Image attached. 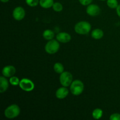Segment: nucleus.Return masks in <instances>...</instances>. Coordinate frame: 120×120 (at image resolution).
I'll return each mask as SVG.
<instances>
[{
    "mask_svg": "<svg viewBox=\"0 0 120 120\" xmlns=\"http://www.w3.org/2000/svg\"><path fill=\"white\" fill-rule=\"evenodd\" d=\"M103 110L100 109H96L93 111L92 116L94 119L99 120L103 116Z\"/></svg>",
    "mask_w": 120,
    "mask_h": 120,
    "instance_id": "nucleus-16",
    "label": "nucleus"
},
{
    "mask_svg": "<svg viewBox=\"0 0 120 120\" xmlns=\"http://www.w3.org/2000/svg\"><path fill=\"white\" fill-rule=\"evenodd\" d=\"M73 81V76L69 71H63L60 76V84L64 87H69Z\"/></svg>",
    "mask_w": 120,
    "mask_h": 120,
    "instance_id": "nucleus-5",
    "label": "nucleus"
},
{
    "mask_svg": "<svg viewBox=\"0 0 120 120\" xmlns=\"http://www.w3.org/2000/svg\"><path fill=\"white\" fill-rule=\"evenodd\" d=\"M93 0H79V2L83 5H89L92 2Z\"/></svg>",
    "mask_w": 120,
    "mask_h": 120,
    "instance_id": "nucleus-23",
    "label": "nucleus"
},
{
    "mask_svg": "<svg viewBox=\"0 0 120 120\" xmlns=\"http://www.w3.org/2000/svg\"><path fill=\"white\" fill-rule=\"evenodd\" d=\"M1 1H2V2H4V3H5V2H7L9 1V0H1Z\"/></svg>",
    "mask_w": 120,
    "mask_h": 120,
    "instance_id": "nucleus-25",
    "label": "nucleus"
},
{
    "mask_svg": "<svg viewBox=\"0 0 120 120\" xmlns=\"http://www.w3.org/2000/svg\"><path fill=\"white\" fill-rule=\"evenodd\" d=\"M101 1H105V0H101Z\"/></svg>",
    "mask_w": 120,
    "mask_h": 120,
    "instance_id": "nucleus-26",
    "label": "nucleus"
},
{
    "mask_svg": "<svg viewBox=\"0 0 120 120\" xmlns=\"http://www.w3.org/2000/svg\"><path fill=\"white\" fill-rule=\"evenodd\" d=\"M39 4L42 8L47 9L53 7L54 2L53 0H40Z\"/></svg>",
    "mask_w": 120,
    "mask_h": 120,
    "instance_id": "nucleus-14",
    "label": "nucleus"
},
{
    "mask_svg": "<svg viewBox=\"0 0 120 120\" xmlns=\"http://www.w3.org/2000/svg\"><path fill=\"white\" fill-rule=\"evenodd\" d=\"M27 5L32 7H36L38 5L39 0H25Z\"/></svg>",
    "mask_w": 120,
    "mask_h": 120,
    "instance_id": "nucleus-21",
    "label": "nucleus"
},
{
    "mask_svg": "<svg viewBox=\"0 0 120 120\" xmlns=\"http://www.w3.org/2000/svg\"><path fill=\"white\" fill-rule=\"evenodd\" d=\"M91 25L86 21H80L76 24L75 30L76 33L80 35H86L91 30Z\"/></svg>",
    "mask_w": 120,
    "mask_h": 120,
    "instance_id": "nucleus-1",
    "label": "nucleus"
},
{
    "mask_svg": "<svg viewBox=\"0 0 120 120\" xmlns=\"http://www.w3.org/2000/svg\"><path fill=\"white\" fill-rule=\"evenodd\" d=\"M13 17L17 21H21L24 18L25 16V9L21 7H17L14 9L12 13Z\"/></svg>",
    "mask_w": 120,
    "mask_h": 120,
    "instance_id": "nucleus-7",
    "label": "nucleus"
},
{
    "mask_svg": "<svg viewBox=\"0 0 120 120\" xmlns=\"http://www.w3.org/2000/svg\"><path fill=\"white\" fill-rule=\"evenodd\" d=\"M19 85L22 90H23V91H28V92L31 91L32 90H34L35 87V85L32 81L26 78L22 79L20 81Z\"/></svg>",
    "mask_w": 120,
    "mask_h": 120,
    "instance_id": "nucleus-6",
    "label": "nucleus"
},
{
    "mask_svg": "<svg viewBox=\"0 0 120 120\" xmlns=\"http://www.w3.org/2000/svg\"><path fill=\"white\" fill-rule=\"evenodd\" d=\"M86 12L88 15L90 16H94L99 15L101 12V9L98 5L96 4L89 5L86 9Z\"/></svg>",
    "mask_w": 120,
    "mask_h": 120,
    "instance_id": "nucleus-8",
    "label": "nucleus"
},
{
    "mask_svg": "<svg viewBox=\"0 0 120 120\" xmlns=\"http://www.w3.org/2000/svg\"><path fill=\"white\" fill-rule=\"evenodd\" d=\"M107 4L108 7H110V8H112V9L117 8V7L118 5L117 0H107Z\"/></svg>",
    "mask_w": 120,
    "mask_h": 120,
    "instance_id": "nucleus-18",
    "label": "nucleus"
},
{
    "mask_svg": "<svg viewBox=\"0 0 120 120\" xmlns=\"http://www.w3.org/2000/svg\"><path fill=\"white\" fill-rule=\"evenodd\" d=\"M16 72V69L13 66H7L2 69V75L5 77H11Z\"/></svg>",
    "mask_w": 120,
    "mask_h": 120,
    "instance_id": "nucleus-9",
    "label": "nucleus"
},
{
    "mask_svg": "<svg viewBox=\"0 0 120 120\" xmlns=\"http://www.w3.org/2000/svg\"><path fill=\"white\" fill-rule=\"evenodd\" d=\"M20 114V109L16 104H12L5 110V116L7 118L12 119L18 117Z\"/></svg>",
    "mask_w": 120,
    "mask_h": 120,
    "instance_id": "nucleus-2",
    "label": "nucleus"
},
{
    "mask_svg": "<svg viewBox=\"0 0 120 120\" xmlns=\"http://www.w3.org/2000/svg\"><path fill=\"white\" fill-rule=\"evenodd\" d=\"M60 48V45L58 42V41L52 39L50 40L45 46V51L48 53L52 55L57 52Z\"/></svg>",
    "mask_w": 120,
    "mask_h": 120,
    "instance_id": "nucleus-4",
    "label": "nucleus"
},
{
    "mask_svg": "<svg viewBox=\"0 0 120 120\" xmlns=\"http://www.w3.org/2000/svg\"><path fill=\"white\" fill-rule=\"evenodd\" d=\"M43 36L45 39L46 40H50L53 39V38L55 36V34L50 29H46L45 30L43 33Z\"/></svg>",
    "mask_w": 120,
    "mask_h": 120,
    "instance_id": "nucleus-15",
    "label": "nucleus"
},
{
    "mask_svg": "<svg viewBox=\"0 0 120 120\" xmlns=\"http://www.w3.org/2000/svg\"><path fill=\"white\" fill-rule=\"evenodd\" d=\"M84 84L79 80H74L70 85V91L75 96H79L84 90Z\"/></svg>",
    "mask_w": 120,
    "mask_h": 120,
    "instance_id": "nucleus-3",
    "label": "nucleus"
},
{
    "mask_svg": "<svg viewBox=\"0 0 120 120\" xmlns=\"http://www.w3.org/2000/svg\"><path fill=\"white\" fill-rule=\"evenodd\" d=\"M9 83L13 86H17L19 84L20 81L17 77L12 76V77H11L10 79H9Z\"/></svg>",
    "mask_w": 120,
    "mask_h": 120,
    "instance_id": "nucleus-20",
    "label": "nucleus"
},
{
    "mask_svg": "<svg viewBox=\"0 0 120 120\" xmlns=\"http://www.w3.org/2000/svg\"><path fill=\"white\" fill-rule=\"evenodd\" d=\"M53 69L55 72H56L57 73L61 74L64 71V67H63V64H61L60 63H55V65H54Z\"/></svg>",
    "mask_w": 120,
    "mask_h": 120,
    "instance_id": "nucleus-17",
    "label": "nucleus"
},
{
    "mask_svg": "<svg viewBox=\"0 0 120 120\" xmlns=\"http://www.w3.org/2000/svg\"><path fill=\"white\" fill-rule=\"evenodd\" d=\"M57 41L62 43H68L71 40V36L70 34L66 32L59 33L56 36Z\"/></svg>",
    "mask_w": 120,
    "mask_h": 120,
    "instance_id": "nucleus-10",
    "label": "nucleus"
},
{
    "mask_svg": "<svg viewBox=\"0 0 120 120\" xmlns=\"http://www.w3.org/2000/svg\"><path fill=\"white\" fill-rule=\"evenodd\" d=\"M110 120H120V114L114 113L110 116Z\"/></svg>",
    "mask_w": 120,
    "mask_h": 120,
    "instance_id": "nucleus-22",
    "label": "nucleus"
},
{
    "mask_svg": "<svg viewBox=\"0 0 120 120\" xmlns=\"http://www.w3.org/2000/svg\"><path fill=\"white\" fill-rule=\"evenodd\" d=\"M104 36V32L100 29H96L91 32V36L95 39H100Z\"/></svg>",
    "mask_w": 120,
    "mask_h": 120,
    "instance_id": "nucleus-13",
    "label": "nucleus"
},
{
    "mask_svg": "<svg viewBox=\"0 0 120 120\" xmlns=\"http://www.w3.org/2000/svg\"><path fill=\"white\" fill-rule=\"evenodd\" d=\"M116 11H117V15L120 17V5H118V7L116 8Z\"/></svg>",
    "mask_w": 120,
    "mask_h": 120,
    "instance_id": "nucleus-24",
    "label": "nucleus"
},
{
    "mask_svg": "<svg viewBox=\"0 0 120 120\" xmlns=\"http://www.w3.org/2000/svg\"><path fill=\"white\" fill-rule=\"evenodd\" d=\"M9 86L8 81L4 77H0V93H3L5 91H7Z\"/></svg>",
    "mask_w": 120,
    "mask_h": 120,
    "instance_id": "nucleus-12",
    "label": "nucleus"
},
{
    "mask_svg": "<svg viewBox=\"0 0 120 120\" xmlns=\"http://www.w3.org/2000/svg\"><path fill=\"white\" fill-rule=\"evenodd\" d=\"M53 9L56 12H60L63 9V6L60 2H55L53 5Z\"/></svg>",
    "mask_w": 120,
    "mask_h": 120,
    "instance_id": "nucleus-19",
    "label": "nucleus"
},
{
    "mask_svg": "<svg viewBox=\"0 0 120 120\" xmlns=\"http://www.w3.org/2000/svg\"><path fill=\"white\" fill-rule=\"evenodd\" d=\"M69 94V90L67 89L66 87H60L57 89L56 92V96L59 99H63L68 96Z\"/></svg>",
    "mask_w": 120,
    "mask_h": 120,
    "instance_id": "nucleus-11",
    "label": "nucleus"
}]
</instances>
